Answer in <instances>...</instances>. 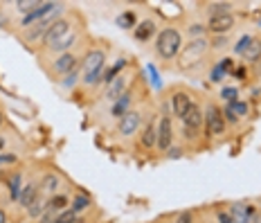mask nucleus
<instances>
[{
    "instance_id": "0eeeda50",
    "label": "nucleus",
    "mask_w": 261,
    "mask_h": 223,
    "mask_svg": "<svg viewBox=\"0 0 261 223\" xmlns=\"http://www.w3.org/2000/svg\"><path fill=\"white\" fill-rule=\"evenodd\" d=\"M173 119L171 115H160L158 117V154H167L173 146Z\"/></svg>"
},
{
    "instance_id": "9d476101",
    "label": "nucleus",
    "mask_w": 261,
    "mask_h": 223,
    "mask_svg": "<svg viewBox=\"0 0 261 223\" xmlns=\"http://www.w3.org/2000/svg\"><path fill=\"white\" fill-rule=\"evenodd\" d=\"M207 34L212 36H227L232 30L237 27V16L227 14V16H216V18H207Z\"/></svg>"
},
{
    "instance_id": "c9c22d12",
    "label": "nucleus",
    "mask_w": 261,
    "mask_h": 223,
    "mask_svg": "<svg viewBox=\"0 0 261 223\" xmlns=\"http://www.w3.org/2000/svg\"><path fill=\"white\" fill-rule=\"evenodd\" d=\"M223 117H225V124H227V127H237V124L241 122V119H239L227 106H223Z\"/></svg>"
},
{
    "instance_id": "412c9836",
    "label": "nucleus",
    "mask_w": 261,
    "mask_h": 223,
    "mask_svg": "<svg viewBox=\"0 0 261 223\" xmlns=\"http://www.w3.org/2000/svg\"><path fill=\"white\" fill-rule=\"evenodd\" d=\"M241 59L246 63H261V36H252V41L246 47V52L241 54Z\"/></svg>"
},
{
    "instance_id": "a211bd4d",
    "label": "nucleus",
    "mask_w": 261,
    "mask_h": 223,
    "mask_svg": "<svg viewBox=\"0 0 261 223\" xmlns=\"http://www.w3.org/2000/svg\"><path fill=\"white\" fill-rule=\"evenodd\" d=\"M232 68H234V61H232V59H219L216 63H212L210 81L212 84H221V81L232 72Z\"/></svg>"
},
{
    "instance_id": "ddd939ff",
    "label": "nucleus",
    "mask_w": 261,
    "mask_h": 223,
    "mask_svg": "<svg viewBox=\"0 0 261 223\" xmlns=\"http://www.w3.org/2000/svg\"><path fill=\"white\" fill-rule=\"evenodd\" d=\"M178 122L182 124V127H187V129H194V131H203V127H205V115H203V108H200V104L196 102V104L189 108L185 115L178 119Z\"/></svg>"
},
{
    "instance_id": "bb28decb",
    "label": "nucleus",
    "mask_w": 261,
    "mask_h": 223,
    "mask_svg": "<svg viewBox=\"0 0 261 223\" xmlns=\"http://www.w3.org/2000/svg\"><path fill=\"white\" fill-rule=\"evenodd\" d=\"M39 5H41V0H18V3H14V7H16V14L23 18L30 12H34Z\"/></svg>"
},
{
    "instance_id": "9b49d317",
    "label": "nucleus",
    "mask_w": 261,
    "mask_h": 223,
    "mask_svg": "<svg viewBox=\"0 0 261 223\" xmlns=\"http://www.w3.org/2000/svg\"><path fill=\"white\" fill-rule=\"evenodd\" d=\"M158 117L160 115H151L149 122L140 129V146L144 151H153L158 144Z\"/></svg>"
},
{
    "instance_id": "aec40b11",
    "label": "nucleus",
    "mask_w": 261,
    "mask_h": 223,
    "mask_svg": "<svg viewBox=\"0 0 261 223\" xmlns=\"http://www.w3.org/2000/svg\"><path fill=\"white\" fill-rule=\"evenodd\" d=\"M237 5L234 3H205L203 5V14L207 18H216V16H227L234 12Z\"/></svg>"
},
{
    "instance_id": "7ed1b4c3",
    "label": "nucleus",
    "mask_w": 261,
    "mask_h": 223,
    "mask_svg": "<svg viewBox=\"0 0 261 223\" xmlns=\"http://www.w3.org/2000/svg\"><path fill=\"white\" fill-rule=\"evenodd\" d=\"M212 54V47H210V39L205 36V39H192L189 43H185L180 54H178L176 63H178V70L180 72H198V70H203L207 66V59Z\"/></svg>"
},
{
    "instance_id": "dca6fc26",
    "label": "nucleus",
    "mask_w": 261,
    "mask_h": 223,
    "mask_svg": "<svg viewBox=\"0 0 261 223\" xmlns=\"http://www.w3.org/2000/svg\"><path fill=\"white\" fill-rule=\"evenodd\" d=\"M39 196H41V178H34V181H30V183L23 185V192H20L18 205L23 210H27Z\"/></svg>"
},
{
    "instance_id": "c85d7f7f",
    "label": "nucleus",
    "mask_w": 261,
    "mask_h": 223,
    "mask_svg": "<svg viewBox=\"0 0 261 223\" xmlns=\"http://www.w3.org/2000/svg\"><path fill=\"white\" fill-rule=\"evenodd\" d=\"M79 77H81V66L77 70H72V72L68 75V77H63L61 81H59V88H63V90H72L74 86L79 84Z\"/></svg>"
},
{
    "instance_id": "f257e3e1",
    "label": "nucleus",
    "mask_w": 261,
    "mask_h": 223,
    "mask_svg": "<svg viewBox=\"0 0 261 223\" xmlns=\"http://www.w3.org/2000/svg\"><path fill=\"white\" fill-rule=\"evenodd\" d=\"M84 43V41H81ZM77 45V50H70V52H63V54H57V57H39V61H41V68H43V72L47 75L52 81H61L63 77H68L72 70H77L81 66V59H84V54H86V47L84 50V45Z\"/></svg>"
},
{
    "instance_id": "2eb2a0df",
    "label": "nucleus",
    "mask_w": 261,
    "mask_h": 223,
    "mask_svg": "<svg viewBox=\"0 0 261 223\" xmlns=\"http://www.w3.org/2000/svg\"><path fill=\"white\" fill-rule=\"evenodd\" d=\"M23 171H9L7 176H5V189H7V196L9 201H14V203H18L20 199V192H23Z\"/></svg>"
},
{
    "instance_id": "2f4dec72",
    "label": "nucleus",
    "mask_w": 261,
    "mask_h": 223,
    "mask_svg": "<svg viewBox=\"0 0 261 223\" xmlns=\"http://www.w3.org/2000/svg\"><path fill=\"white\" fill-rule=\"evenodd\" d=\"M187 34L192 36V39H205V34H207V25H205V23H194V25H189Z\"/></svg>"
},
{
    "instance_id": "39448f33",
    "label": "nucleus",
    "mask_w": 261,
    "mask_h": 223,
    "mask_svg": "<svg viewBox=\"0 0 261 223\" xmlns=\"http://www.w3.org/2000/svg\"><path fill=\"white\" fill-rule=\"evenodd\" d=\"M203 115H205V131H207L210 138L219 140L227 133V124L225 117H223V108L214 102H207L203 108Z\"/></svg>"
},
{
    "instance_id": "37998d69",
    "label": "nucleus",
    "mask_w": 261,
    "mask_h": 223,
    "mask_svg": "<svg viewBox=\"0 0 261 223\" xmlns=\"http://www.w3.org/2000/svg\"><path fill=\"white\" fill-rule=\"evenodd\" d=\"M259 25H261V20H259Z\"/></svg>"
},
{
    "instance_id": "393cba45",
    "label": "nucleus",
    "mask_w": 261,
    "mask_h": 223,
    "mask_svg": "<svg viewBox=\"0 0 261 223\" xmlns=\"http://www.w3.org/2000/svg\"><path fill=\"white\" fill-rule=\"evenodd\" d=\"M115 25L119 30H135L138 27V16H135L133 9H126V12H122L115 18Z\"/></svg>"
},
{
    "instance_id": "f3484780",
    "label": "nucleus",
    "mask_w": 261,
    "mask_h": 223,
    "mask_svg": "<svg viewBox=\"0 0 261 223\" xmlns=\"http://www.w3.org/2000/svg\"><path fill=\"white\" fill-rule=\"evenodd\" d=\"M61 176L59 174H54V171H47V174H43L41 176V194L45 199H50L54 196V194H59V189H61Z\"/></svg>"
},
{
    "instance_id": "a19ab883",
    "label": "nucleus",
    "mask_w": 261,
    "mask_h": 223,
    "mask_svg": "<svg viewBox=\"0 0 261 223\" xmlns=\"http://www.w3.org/2000/svg\"><path fill=\"white\" fill-rule=\"evenodd\" d=\"M3 146H5V138H0V154H3Z\"/></svg>"
},
{
    "instance_id": "473e14b6",
    "label": "nucleus",
    "mask_w": 261,
    "mask_h": 223,
    "mask_svg": "<svg viewBox=\"0 0 261 223\" xmlns=\"http://www.w3.org/2000/svg\"><path fill=\"white\" fill-rule=\"evenodd\" d=\"M79 221V216L74 214L72 210H63V212H59L57 216H54V223H77Z\"/></svg>"
},
{
    "instance_id": "cd10ccee",
    "label": "nucleus",
    "mask_w": 261,
    "mask_h": 223,
    "mask_svg": "<svg viewBox=\"0 0 261 223\" xmlns=\"http://www.w3.org/2000/svg\"><path fill=\"white\" fill-rule=\"evenodd\" d=\"M227 108H230L232 113L239 117V119H243V117H248L250 115V104L246 100H237V102H232V104H225Z\"/></svg>"
},
{
    "instance_id": "72a5a7b5",
    "label": "nucleus",
    "mask_w": 261,
    "mask_h": 223,
    "mask_svg": "<svg viewBox=\"0 0 261 223\" xmlns=\"http://www.w3.org/2000/svg\"><path fill=\"white\" fill-rule=\"evenodd\" d=\"M250 41H252V34H246V36H241V39H239V41L234 43V47H232V52L241 57V54L246 52V47L250 45Z\"/></svg>"
},
{
    "instance_id": "58836bf2",
    "label": "nucleus",
    "mask_w": 261,
    "mask_h": 223,
    "mask_svg": "<svg viewBox=\"0 0 261 223\" xmlns=\"http://www.w3.org/2000/svg\"><path fill=\"white\" fill-rule=\"evenodd\" d=\"M167 156H169V158H180V156H182V151L178 149V146H171V149L167 151Z\"/></svg>"
},
{
    "instance_id": "4468645a",
    "label": "nucleus",
    "mask_w": 261,
    "mask_h": 223,
    "mask_svg": "<svg viewBox=\"0 0 261 223\" xmlns=\"http://www.w3.org/2000/svg\"><path fill=\"white\" fill-rule=\"evenodd\" d=\"M227 214H230L232 223H250L257 216V212L248 203H232L230 208H227Z\"/></svg>"
},
{
    "instance_id": "5701e85b",
    "label": "nucleus",
    "mask_w": 261,
    "mask_h": 223,
    "mask_svg": "<svg viewBox=\"0 0 261 223\" xmlns=\"http://www.w3.org/2000/svg\"><path fill=\"white\" fill-rule=\"evenodd\" d=\"M90 203H92V201H90L88 194H86V192H77L72 196V201H70V210L79 216V214H84V212L90 208Z\"/></svg>"
},
{
    "instance_id": "423d86ee",
    "label": "nucleus",
    "mask_w": 261,
    "mask_h": 223,
    "mask_svg": "<svg viewBox=\"0 0 261 223\" xmlns=\"http://www.w3.org/2000/svg\"><path fill=\"white\" fill-rule=\"evenodd\" d=\"M169 102H171L173 115L180 119L185 113H187L189 108L196 104V95L189 88H185V86H176V88L169 90Z\"/></svg>"
},
{
    "instance_id": "79ce46f5",
    "label": "nucleus",
    "mask_w": 261,
    "mask_h": 223,
    "mask_svg": "<svg viewBox=\"0 0 261 223\" xmlns=\"http://www.w3.org/2000/svg\"><path fill=\"white\" fill-rule=\"evenodd\" d=\"M3 122H5V115H3V111H0V127H3Z\"/></svg>"
},
{
    "instance_id": "a878e982",
    "label": "nucleus",
    "mask_w": 261,
    "mask_h": 223,
    "mask_svg": "<svg viewBox=\"0 0 261 223\" xmlns=\"http://www.w3.org/2000/svg\"><path fill=\"white\" fill-rule=\"evenodd\" d=\"M45 210H47V199L41 194V196L36 199L34 203H32V205H30V208H27L25 212H27V216H30V219H36V221H39L41 216L45 214Z\"/></svg>"
},
{
    "instance_id": "7c9ffc66",
    "label": "nucleus",
    "mask_w": 261,
    "mask_h": 223,
    "mask_svg": "<svg viewBox=\"0 0 261 223\" xmlns=\"http://www.w3.org/2000/svg\"><path fill=\"white\" fill-rule=\"evenodd\" d=\"M227 45H230V39H227V36H212L210 39L212 52H223V50H227Z\"/></svg>"
},
{
    "instance_id": "ea45409f",
    "label": "nucleus",
    "mask_w": 261,
    "mask_h": 223,
    "mask_svg": "<svg viewBox=\"0 0 261 223\" xmlns=\"http://www.w3.org/2000/svg\"><path fill=\"white\" fill-rule=\"evenodd\" d=\"M0 223H9V212L0 208Z\"/></svg>"
},
{
    "instance_id": "1a4fd4ad",
    "label": "nucleus",
    "mask_w": 261,
    "mask_h": 223,
    "mask_svg": "<svg viewBox=\"0 0 261 223\" xmlns=\"http://www.w3.org/2000/svg\"><path fill=\"white\" fill-rule=\"evenodd\" d=\"M133 79V75H130V70L126 68L122 75H119L117 79H113L108 86H104V92H101V102H115L119 95H124V92L128 90V81Z\"/></svg>"
},
{
    "instance_id": "f8f14e48",
    "label": "nucleus",
    "mask_w": 261,
    "mask_h": 223,
    "mask_svg": "<svg viewBox=\"0 0 261 223\" xmlns=\"http://www.w3.org/2000/svg\"><path fill=\"white\" fill-rule=\"evenodd\" d=\"M133 104H135V92L133 88L126 90L124 95H119L115 102L111 104V108H108V113H111V117H124L128 111H133Z\"/></svg>"
},
{
    "instance_id": "20e7f679",
    "label": "nucleus",
    "mask_w": 261,
    "mask_h": 223,
    "mask_svg": "<svg viewBox=\"0 0 261 223\" xmlns=\"http://www.w3.org/2000/svg\"><path fill=\"white\" fill-rule=\"evenodd\" d=\"M180 50H182V32L176 30V27H162L155 36V45H153L155 57L167 66V63L176 61Z\"/></svg>"
},
{
    "instance_id": "6ab92c4d",
    "label": "nucleus",
    "mask_w": 261,
    "mask_h": 223,
    "mask_svg": "<svg viewBox=\"0 0 261 223\" xmlns=\"http://www.w3.org/2000/svg\"><path fill=\"white\" fill-rule=\"evenodd\" d=\"M155 34H158V23H155L153 18H144L142 23H138V27L133 30V36L140 43H149Z\"/></svg>"
},
{
    "instance_id": "4c0bfd02",
    "label": "nucleus",
    "mask_w": 261,
    "mask_h": 223,
    "mask_svg": "<svg viewBox=\"0 0 261 223\" xmlns=\"http://www.w3.org/2000/svg\"><path fill=\"white\" fill-rule=\"evenodd\" d=\"M176 223H194V214L192 212H180L176 216Z\"/></svg>"
},
{
    "instance_id": "b1692460",
    "label": "nucleus",
    "mask_w": 261,
    "mask_h": 223,
    "mask_svg": "<svg viewBox=\"0 0 261 223\" xmlns=\"http://www.w3.org/2000/svg\"><path fill=\"white\" fill-rule=\"evenodd\" d=\"M180 138L187 146H200L203 144V131H194V129H187L180 124Z\"/></svg>"
},
{
    "instance_id": "c756f323",
    "label": "nucleus",
    "mask_w": 261,
    "mask_h": 223,
    "mask_svg": "<svg viewBox=\"0 0 261 223\" xmlns=\"http://www.w3.org/2000/svg\"><path fill=\"white\" fill-rule=\"evenodd\" d=\"M219 97L225 102V104H232V102L241 100V97H239V88H237V86H223L221 92H219Z\"/></svg>"
},
{
    "instance_id": "f03ea898",
    "label": "nucleus",
    "mask_w": 261,
    "mask_h": 223,
    "mask_svg": "<svg viewBox=\"0 0 261 223\" xmlns=\"http://www.w3.org/2000/svg\"><path fill=\"white\" fill-rule=\"evenodd\" d=\"M106 70V47L90 45L81 59V81L79 84L88 90H97L101 86V77Z\"/></svg>"
},
{
    "instance_id": "f704fd0d",
    "label": "nucleus",
    "mask_w": 261,
    "mask_h": 223,
    "mask_svg": "<svg viewBox=\"0 0 261 223\" xmlns=\"http://www.w3.org/2000/svg\"><path fill=\"white\" fill-rule=\"evenodd\" d=\"M18 162V156L16 154H0V169H7V167H14Z\"/></svg>"
},
{
    "instance_id": "4be33fe9",
    "label": "nucleus",
    "mask_w": 261,
    "mask_h": 223,
    "mask_svg": "<svg viewBox=\"0 0 261 223\" xmlns=\"http://www.w3.org/2000/svg\"><path fill=\"white\" fill-rule=\"evenodd\" d=\"M68 208H70V199H68L65 192L54 194V196L47 199V212H52V214H59V212H63Z\"/></svg>"
},
{
    "instance_id": "6e6552de",
    "label": "nucleus",
    "mask_w": 261,
    "mask_h": 223,
    "mask_svg": "<svg viewBox=\"0 0 261 223\" xmlns=\"http://www.w3.org/2000/svg\"><path fill=\"white\" fill-rule=\"evenodd\" d=\"M142 119H144V113L142 111H128L124 117H119V122H117V135L119 138H133L135 133L142 129Z\"/></svg>"
},
{
    "instance_id": "e433bc0d",
    "label": "nucleus",
    "mask_w": 261,
    "mask_h": 223,
    "mask_svg": "<svg viewBox=\"0 0 261 223\" xmlns=\"http://www.w3.org/2000/svg\"><path fill=\"white\" fill-rule=\"evenodd\" d=\"M146 72H149V77H151V86H153V88H160V77H158V72H155V68L151 66H146Z\"/></svg>"
}]
</instances>
